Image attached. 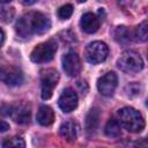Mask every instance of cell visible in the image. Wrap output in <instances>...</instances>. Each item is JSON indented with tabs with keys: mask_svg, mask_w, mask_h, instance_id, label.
<instances>
[{
	"mask_svg": "<svg viewBox=\"0 0 148 148\" xmlns=\"http://www.w3.org/2000/svg\"><path fill=\"white\" fill-rule=\"evenodd\" d=\"M51 28L49 16L40 12H28L22 15L16 24L15 30L20 37L29 38L32 35H42Z\"/></svg>",
	"mask_w": 148,
	"mask_h": 148,
	"instance_id": "1",
	"label": "cell"
},
{
	"mask_svg": "<svg viewBox=\"0 0 148 148\" xmlns=\"http://www.w3.org/2000/svg\"><path fill=\"white\" fill-rule=\"evenodd\" d=\"M117 120L121 127L132 133H139L145 128V119L142 114L131 106L119 109L117 112Z\"/></svg>",
	"mask_w": 148,
	"mask_h": 148,
	"instance_id": "2",
	"label": "cell"
},
{
	"mask_svg": "<svg viewBox=\"0 0 148 148\" xmlns=\"http://www.w3.org/2000/svg\"><path fill=\"white\" fill-rule=\"evenodd\" d=\"M117 65L124 73L135 74L143 68V60L138 52L127 50L120 54L119 59L117 60Z\"/></svg>",
	"mask_w": 148,
	"mask_h": 148,
	"instance_id": "3",
	"label": "cell"
},
{
	"mask_svg": "<svg viewBox=\"0 0 148 148\" xmlns=\"http://www.w3.org/2000/svg\"><path fill=\"white\" fill-rule=\"evenodd\" d=\"M56 52H57V42L54 39H49L34 47L30 54V59L36 64L49 62L53 59Z\"/></svg>",
	"mask_w": 148,
	"mask_h": 148,
	"instance_id": "4",
	"label": "cell"
},
{
	"mask_svg": "<svg viewBox=\"0 0 148 148\" xmlns=\"http://www.w3.org/2000/svg\"><path fill=\"white\" fill-rule=\"evenodd\" d=\"M84 54H86V59L90 64H99L106 59L109 54V47L103 42L99 40L91 42L86 46Z\"/></svg>",
	"mask_w": 148,
	"mask_h": 148,
	"instance_id": "5",
	"label": "cell"
},
{
	"mask_svg": "<svg viewBox=\"0 0 148 148\" xmlns=\"http://www.w3.org/2000/svg\"><path fill=\"white\" fill-rule=\"evenodd\" d=\"M59 81V73L53 69L49 68L42 72L40 75V87H42V98L43 99H49L51 98L54 88L57 87Z\"/></svg>",
	"mask_w": 148,
	"mask_h": 148,
	"instance_id": "6",
	"label": "cell"
},
{
	"mask_svg": "<svg viewBox=\"0 0 148 148\" xmlns=\"http://www.w3.org/2000/svg\"><path fill=\"white\" fill-rule=\"evenodd\" d=\"M23 80H24V75L20 68L10 65H5L0 67V81L3 82L5 84L15 87V86H20L23 82Z\"/></svg>",
	"mask_w": 148,
	"mask_h": 148,
	"instance_id": "7",
	"label": "cell"
},
{
	"mask_svg": "<svg viewBox=\"0 0 148 148\" xmlns=\"http://www.w3.org/2000/svg\"><path fill=\"white\" fill-rule=\"evenodd\" d=\"M117 86H118V77L114 72H108L106 74L101 76L97 81L98 91L106 97H110L113 95Z\"/></svg>",
	"mask_w": 148,
	"mask_h": 148,
	"instance_id": "8",
	"label": "cell"
},
{
	"mask_svg": "<svg viewBox=\"0 0 148 148\" xmlns=\"http://www.w3.org/2000/svg\"><path fill=\"white\" fill-rule=\"evenodd\" d=\"M77 103H79L77 94L72 88L64 89L58 99V105L65 113H69L74 111L77 106Z\"/></svg>",
	"mask_w": 148,
	"mask_h": 148,
	"instance_id": "9",
	"label": "cell"
},
{
	"mask_svg": "<svg viewBox=\"0 0 148 148\" xmlns=\"http://www.w3.org/2000/svg\"><path fill=\"white\" fill-rule=\"evenodd\" d=\"M62 68L68 76H76L81 72V61L79 56L69 51L62 57Z\"/></svg>",
	"mask_w": 148,
	"mask_h": 148,
	"instance_id": "10",
	"label": "cell"
},
{
	"mask_svg": "<svg viewBox=\"0 0 148 148\" xmlns=\"http://www.w3.org/2000/svg\"><path fill=\"white\" fill-rule=\"evenodd\" d=\"M12 119L21 125L28 124L31 118V111L30 108H28L25 104H17L9 106V114Z\"/></svg>",
	"mask_w": 148,
	"mask_h": 148,
	"instance_id": "11",
	"label": "cell"
},
{
	"mask_svg": "<svg viewBox=\"0 0 148 148\" xmlns=\"http://www.w3.org/2000/svg\"><path fill=\"white\" fill-rule=\"evenodd\" d=\"M99 18L92 13H86L80 20V27L86 34H95L99 29Z\"/></svg>",
	"mask_w": 148,
	"mask_h": 148,
	"instance_id": "12",
	"label": "cell"
},
{
	"mask_svg": "<svg viewBox=\"0 0 148 148\" xmlns=\"http://www.w3.org/2000/svg\"><path fill=\"white\" fill-rule=\"evenodd\" d=\"M59 135L68 141V142H73L75 141L76 136H77V127H76V124L74 121H65L60 125L59 127Z\"/></svg>",
	"mask_w": 148,
	"mask_h": 148,
	"instance_id": "13",
	"label": "cell"
},
{
	"mask_svg": "<svg viewBox=\"0 0 148 148\" xmlns=\"http://www.w3.org/2000/svg\"><path fill=\"white\" fill-rule=\"evenodd\" d=\"M36 119L39 125L50 126L54 121V111L47 105H42L37 111Z\"/></svg>",
	"mask_w": 148,
	"mask_h": 148,
	"instance_id": "14",
	"label": "cell"
},
{
	"mask_svg": "<svg viewBox=\"0 0 148 148\" xmlns=\"http://www.w3.org/2000/svg\"><path fill=\"white\" fill-rule=\"evenodd\" d=\"M98 120H99V112L97 109H91L87 116L86 119V130L89 134L95 133L97 126H98Z\"/></svg>",
	"mask_w": 148,
	"mask_h": 148,
	"instance_id": "15",
	"label": "cell"
},
{
	"mask_svg": "<svg viewBox=\"0 0 148 148\" xmlns=\"http://www.w3.org/2000/svg\"><path fill=\"white\" fill-rule=\"evenodd\" d=\"M105 134L109 138H117L121 133V125L117 119H110L105 125Z\"/></svg>",
	"mask_w": 148,
	"mask_h": 148,
	"instance_id": "16",
	"label": "cell"
},
{
	"mask_svg": "<svg viewBox=\"0 0 148 148\" xmlns=\"http://www.w3.org/2000/svg\"><path fill=\"white\" fill-rule=\"evenodd\" d=\"M114 38L120 44H127L131 42V32L124 25L117 27L114 30Z\"/></svg>",
	"mask_w": 148,
	"mask_h": 148,
	"instance_id": "17",
	"label": "cell"
},
{
	"mask_svg": "<svg viewBox=\"0 0 148 148\" xmlns=\"http://www.w3.org/2000/svg\"><path fill=\"white\" fill-rule=\"evenodd\" d=\"M148 37V28H147V21H143L141 24H139L134 32V38L138 42H146Z\"/></svg>",
	"mask_w": 148,
	"mask_h": 148,
	"instance_id": "18",
	"label": "cell"
},
{
	"mask_svg": "<svg viewBox=\"0 0 148 148\" xmlns=\"http://www.w3.org/2000/svg\"><path fill=\"white\" fill-rule=\"evenodd\" d=\"M3 147H17V148H23L25 147V142L22 138L20 136H14V138H10V139H7L3 143H2Z\"/></svg>",
	"mask_w": 148,
	"mask_h": 148,
	"instance_id": "19",
	"label": "cell"
},
{
	"mask_svg": "<svg viewBox=\"0 0 148 148\" xmlns=\"http://www.w3.org/2000/svg\"><path fill=\"white\" fill-rule=\"evenodd\" d=\"M73 14V6L69 5V3H66L64 6H61L59 9H58V16L59 18L61 20H67L72 16Z\"/></svg>",
	"mask_w": 148,
	"mask_h": 148,
	"instance_id": "20",
	"label": "cell"
},
{
	"mask_svg": "<svg viewBox=\"0 0 148 148\" xmlns=\"http://www.w3.org/2000/svg\"><path fill=\"white\" fill-rule=\"evenodd\" d=\"M13 15H14L13 8H0V18H2L5 22L10 21Z\"/></svg>",
	"mask_w": 148,
	"mask_h": 148,
	"instance_id": "21",
	"label": "cell"
},
{
	"mask_svg": "<svg viewBox=\"0 0 148 148\" xmlns=\"http://www.w3.org/2000/svg\"><path fill=\"white\" fill-rule=\"evenodd\" d=\"M127 96H138L140 94V87L136 83H130L125 89Z\"/></svg>",
	"mask_w": 148,
	"mask_h": 148,
	"instance_id": "22",
	"label": "cell"
},
{
	"mask_svg": "<svg viewBox=\"0 0 148 148\" xmlns=\"http://www.w3.org/2000/svg\"><path fill=\"white\" fill-rule=\"evenodd\" d=\"M8 130H9V124H7L6 121H3V120L0 119V133L7 132Z\"/></svg>",
	"mask_w": 148,
	"mask_h": 148,
	"instance_id": "23",
	"label": "cell"
},
{
	"mask_svg": "<svg viewBox=\"0 0 148 148\" xmlns=\"http://www.w3.org/2000/svg\"><path fill=\"white\" fill-rule=\"evenodd\" d=\"M22 5H24V6H31V5H34L37 0H18Z\"/></svg>",
	"mask_w": 148,
	"mask_h": 148,
	"instance_id": "24",
	"label": "cell"
},
{
	"mask_svg": "<svg viewBox=\"0 0 148 148\" xmlns=\"http://www.w3.org/2000/svg\"><path fill=\"white\" fill-rule=\"evenodd\" d=\"M3 40H5V32H3V30L0 28V47H1L2 43H3Z\"/></svg>",
	"mask_w": 148,
	"mask_h": 148,
	"instance_id": "25",
	"label": "cell"
},
{
	"mask_svg": "<svg viewBox=\"0 0 148 148\" xmlns=\"http://www.w3.org/2000/svg\"><path fill=\"white\" fill-rule=\"evenodd\" d=\"M12 0H0V3H8V2H10Z\"/></svg>",
	"mask_w": 148,
	"mask_h": 148,
	"instance_id": "26",
	"label": "cell"
},
{
	"mask_svg": "<svg viewBox=\"0 0 148 148\" xmlns=\"http://www.w3.org/2000/svg\"><path fill=\"white\" fill-rule=\"evenodd\" d=\"M119 1H120L121 3H124V2H126V3H130L132 0H119Z\"/></svg>",
	"mask_w": 148,
	"mask_h": 148,
	"instance_id": "27",
	"label": "cell"
},
{
	"mask_svg": "<svg viewBox=\"0 0 148 148\" xmlns=\"http://www.w3.org/2000/svg\"><path fill=\"white\" fill-rule=\"evenodd\" d=\"M87 0H77V2H86Z\"/></svg>",
	"mask_w": 148,
	"mask_h": 148,
	"instance_id": "28",
	"label": "cell"
}]
</instances>
